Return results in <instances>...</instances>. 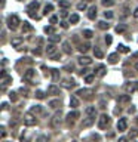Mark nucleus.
Masks as SVG:
<instances>
[{
	"mask_svg": "<svg viewBox=\"0 0 138 142\" xmlns=\"http://www.w3.org/2000/svg\"><path fill=\"white\" fill-rule=\"evenodd\" d=\"M24 124H25V126H28V127H31V126H36V124H37L36 115L31 114V113H27V114L24 115Z\"/></svg>",
	"mask_w": 138,
	"mask_h": 142,
	"instance_id": "f257e3e1",
	"label": "nucleus"
},
{
	"mask_svg": "<svg viewBox=\"0 0 138 142\" xmlns=\"http://www.w3.org/2000/svg\"><path fill=\"white\" fill-rule=\"evenodd\" d=\"M80 117V114H79V111H76V110H73V111H70L68 114H67V117H65V121H67V124L68 126H73L74 124V121Z\"/></svg>",
	"mask_w": 138,
	"mask_h": 142,
	"instance_id": "f03ea898",
	"label": "nucleus"
},
{
	"mask_svg": "<svg viewBox=\"0 0 138 142\" xmlns=\"http://www.w3.org/2000/svg\"><path fill=\"white\" fill-rule=\"evenodd\" d=\"M19 24H21V21H19V18L16 15H10L9 18H8V27H9L10 30H16Z\"/></svg>",
	"mask_w": 138,
	"mask_h": 142,
	"instance_id": "7ed1b4c3",
	"label": "nucleus"
},
{
	"mask_svg": "<svg viewBox=\"0 0 138 142\" xmlns=\"http://www.w3.org/2000/svg\"><path fill=\"white\" fill-rule=\"evenodd\" d=\"M108 124H110V117H108L107 114L100 115V119H98V127L101 129V130H104V129H107Z\"/></svg>",
	"mask_w": 138,
	"mask_h": 142,
	"instance_id": "20e7f679",
	"label": "nucleus"
},
{
	"mask_svg": "<svg viewBox=\"0 0 138 142\" xmlns=\"http://www.w3.org/2000/svg\"><path fill=\"white\" fill-rule=\"evenodd\" d=\"M61 120H62V114H61V111H58V113H55V114H54V117H52V120H51V126H52L54 129L60 127Z\"/></svg>",
	"mask_w": 138,
	"mask_h": 142,
	"instance_id": "39448f33",
	"label": "nucleus"
},
{
	"mask_svg": "<svg viewBox=\"0 0 138 142\" xmlns=\"http://www.w3.org/2000/svg\"><path fill=\"white\" fill-rule=\"evenodd\" d=\"M107 74V67L106 65H98L97 68H95V76L97 77H104Z\"/></svg>",
	"mask_w": 138,
	"mask_h": 142,
	"instance_id": "423d86ee",
	"label": "nucleus"
},
{
	"mask_svg": "<svg viewBox=\"0 0 138 142\" xmlns=\"http://www.w3.org/2000/svg\"><path fill=\"white\" fill-rule=\"evenodd\" d=\"M126 129H128V120L119 119V121H117V130H119V132H125Z\"/></svg>",
	"mask_w": 138,
	"mask_h": 142,
	"instance_id": "0eeeda50",
	"label": "nucleus"
},
{
	"mask_svg": "<svg viewBox=\"0 0 138 142\" xmlns=\"http://www.w3.org/2000/svg\"><path fill=\"white\" fill-rule=\"evenodd\" d=\"M46 53H48V56H54L55 55V53H58V52H56V47H55V45H54V43H49V45L46 46Z\"/></svg>",
	"mask_w": 138,
	"mask_h": 142,
	"instance_id": "6e6552de",
	"label": "nucleus"
},
{
	"mask_svg": "<svg viewBox=\"0 0 138 142\" xmlns=\"http://www.w3.org/2000/svg\"><path fill=\"white\" fill-rule=\"evenodd\" d=\"M125 89H126V92H135L138 89V82H129L126 83V86H125Z\"/></svg>",
	"mask_w": 138,
	"mask_h": 142,
	"instance_id": "1a4fd4ad",
	"label": "nucleus"
},
{
	"mask_svg": "<svg viewBox=\"0 0 138 142\" xmlns=\"http://www.w3.org/2000/svg\"><path fill=\"white\" fill-rule=\"evenodd\" d=\"M94 123H95V117H88L86 115V119L82 121V127H91Z\"/></svg>",
	"mask_w": 138,
	"mask_h": 142,
	"instance_id": "9d476101",
	"label": "nucleus"
},
{
	"mask_svg": "<svg viewBox=\"0 0 138 142\" xmlns=\"http://www.w3.org/2000/svg\"><path fill=\"white\" fill-rule=\"evenodd\" d=\"M48 93L49 95H61V90L60 87H56L55 84H51V86H48Z\"/></svg>",
	"mask_w": 138,
	"mask_h": 142,
	"instance_id": "9b49d317",
	"label": "nucleus"
},
{
	"mask_svg": "<svg viewBox=\"0 0 138 142\" xmlns=\"http://www.w3.org/2000/svg\"><path fill=\"white\" fill-rule=\"evenodd\" d=\"M76 95H80L82 98H86V99H89L92 95V90H88V89H80V90H77V93Z\"/></svg>",
	"mask_w": 138,
	"mask_h": 142,
	"instance_id": "f8f14e48",
	"label": "nucleus"
},
{
	"mask_svg": "<svg viewBox=\"0 0 138 142\" xmlns=\"http://www.w3.org/2000/svg\"><path fill=\"white\" fill-rule=\"evenodd\" d=\"M88 18H89V19H95V18H97V8H95V6H91V8H89Z\"/></svg>",
	"mask_w": 138,
	"mask_h": 142,
	"instance_id": "ddd939ff",
	"label": "nucleus"
},
{
	"mask_svg": "<svg viewBox=\"0 0 138 142\" xmlns=\"http://www.w3.org/2000/svg\"><path fill=\"white\" fill-rule=\"evenodd\" d=\"M85 114H86L88 117H95V114H97L95 107H88L86 110H85Z\"/></svg>",
	"mask_w": 138,
	"mask_h": 142,
	"instance_id": "4468645a",
	"label": "nucleus"
},
{
	"mask_svg": "<svg viewBox=\"0 0 138 142\" xmlns=\"http://www.w3.org/2000/svg\"><path fill=\"white\" fill-rule=\"evenodd\" d=\"M77 61H79V64L80 65H89L92 62V59L91 58H88V56H80Z\"/></svg>",
	"mask_w": 138,
	"mask_h": 142,
	"instance_id": "2eb2a0df",
	"label": "nucleus"
},
{
	"mask_svg": "<svg viewBox=\"0 0 138 142\" xmlns=\"http://www.w3.org/2000/svg\"><path fill=\"white\" fill-rule=\"evenodd\" d=\"M22 41H24L22 37H14V39H12V46L19 49V46H21V43H22Z\"/></svg>",
	"mask_w": 138,
	"mask_h": 142,
	"instance_id": "dca6fc26",
	"label": "nucleus"
},
{
	"mask_svg": "<svg viewBox=\"0 0 138 142\" xmlns=\"http://www.w3.org/2000/svg\"><path fill=\"white\" fill-rule=\"evenodd\" d=\"M70 107H71V108H73V110H76V108H77L79 107V99H77V96H71L70 98Z\"/></svg>",
	"mask_w": 138,
	"mask_h": 142,
	"instance_id": "f3484780",
	"label": "nucleus"
},
{
	"mask_svg": "<svg viewBox=\"0 0 138 142\" xmlns=\"http://www.w3.org/2000/svg\"><path fill=\"white\" fill-rule=\"evenodd\" d=\"M34 74H36V71H34V70H27V71H25V74H24V80H31L33 77H34Z\"/></svg>",
	"mask_w": 138,
	"mask_h": 142,
	"instance_id": "a211bd4d",
	"label": "nucleus"
},
{
	"mask_svg": "<svg viewBox=\"0 0 138 142\" xmlns=\"http://www.w3.org/2000/svg\"><path fill=\"white\" fill-rule=\"evenodd\" d=\"M49 107L54 108V110H56V108H60L61 107V101L60 99H52V101H49Z\"/></svg>",
	"mask_w": 138,
	"mask_h": 142,
	"instance_id": "6ab92c4d",
	"label": "nucleus"
},
{
	"mask_svg": "<svg viewBox=\"0 0 138 142\" xmlns=\"http://www.w3.org/2000/svg\"><path fill=\"white\" fill-rule=\"evenodd\" d=\"M62 47H64V52H65V53H68V55H71V53H73V49L70 47V43H68V41H64V43H62Z\"/></svg>",
	"mask_w": 138,
	"mask_h": 142,
	"instance_id": "aec40b11",
	"label": "nucleus"
},
{
	"mask_svg": "<svg viewBox=\"0 0 138 142\" xmlns=\"http://www.w3.org/2000/svg\"><path fill=\"white\" fill-rule=\"evenodd\" d=\"M119 61V55L117 53H111V55H108V62L110 64H116Z\"/></svg>",
	"mask_w": 138,
	"mask_h": 142,
	"instance_id": "412c9836",
	"label": "nucleus"
},
{
	"mask_svg": "<svg viewBox=\"0 0 138 142\" xmlns=\"http://www.w3.org/2000/svg\"><path fill=\"white\" fill-rule=\"evenodd\" d=\"M61 40V36H58V34H51L49 36V41L51 43H60Z\"/></svg>",
	"mask_w": 138,
	"mask_h": 142,
	"instance_id": "4be33fe9",
	"label": "nucleus"
},
{
	"mask_svg": "<svg viewBox=\"0 0 138 142\" xmlns=\"http://www.w3.org/2000/svg\"><path fill=\"white\" fill-rule=\"evenodd\" d=\"M64 86L65 87H74L76 86V82H74L73 78H67V80H64Z\"/></svg>",
	"mask_w": 138,
	"mask_h": 142,
	"instance_id": "5701e85b",
	"label": "nucleus"
},
{
	"mask_svg": "<svg viewBox=\"0 0 138 142\" xmlns=\"http://www.w3.org/2000/svg\"><path fill=\"white\" fill-rule=\"evenodd\" d=\"M30 113H31V114H39V113H42V105H33Z\"/></svg>",
	"mask_w": 138,
	"mask_h": 142,
	"instance_id": "b1692460",
	"label": "nucleus"
},
{
	"mask_svg": "<svg viewBox=\"0 0 138 142\" xmlns=\"http://www.w3.org/2000/svg\"><path fill=\"white\" fill-rule=\"evenodd\" d=\"M117 51H119L120 53H128V52H129V47H126L125 45H119V46H117Z\"/></svg>",
	"mask_w": 138,
	"mask_h": 142,
	"instance_id": "393cba45",
	"label": "nucleus"
},
{
	"mask_svg": "<svg viewBox=\"0 0 138 142\" xmlns=\"http://www.w3.org/2000/svg\"><path fill=\"white\" fill-rule=\"evenodd\" d=\"M37 8H39V2H31V3L27 6V10H34V9H37Z\"/></svg>",
	"mask_w": 138,
	"mask_h": 142,
	"instance_id": "a878e982",
	"label": "nucleus"
},
{
	"mask_svg": "<svg viewBox=\"0 0 138 142\" xmlns=\"http://www.w3.org/2000/svg\"><path fill=\"white\" fill-rule=\"evenodd\" d=\"M33 30V27L30 25V22H24V25H22V31L24 33H30Z\"/></svg>",
	"mask_w": 138,
	"mask_h": 142,
	"instance_id": "bb28decb",
	"label": "nucleus"
},
{
	"mask_svg": "<svg viewBox=\"0 0 138 142\" xmlns=\"http://www.w3.org/2000/svg\"><path fill=\"white\" fill-rule=\"evenodd\" d=\"M70 2H67V0H60V8H62V9H67V8H70Z\"/></svg>",
	"mask_w": 138,
	"mask_h": 142,
	"instance_id": "cd10ccee",
	"label": "nucleus"
},
{
	"mask_svg": "<svg viewBox=\"0 0 138 142\" xmlns=\"http://www.w3.org/2000/svg\"><path fill=\"white\" fill-rule=\"evenodd\" d=\"M98 27L101 28V30H108L110 24H107L106 21H100V22H98Z\"/></svg>",
	"mask_w": 138,
	"mask_h": 142,
	"instance_id": "c85d7f7f",
	"label": "nucleus"
},
{
	"mask_svg": "<svg viewBox=\"0 0 138 142\" xmlns=\"http://www.w3.org/2000/svg\"><path fill=\"white\" fill-rule=\"evenodd\" d=\"M10 82H12V77H10V76H5V77H2V83H3V86L9 84Z\"/></svg>",
	"mask_w": 138,
	"mask_h": 142,
	"instance_id": "c756f323",
	"label": "nucleus"
},
{
	"mask_svg": "<svg viewBox=\"0 0 138 142\" xmlns=\"http://www.w3.org/2000/svg\"><path fill=\"white\" fill-rule=\"evenodd\" d=\"M79 19H80V18H79V15L77 14H73L71 16H70V22H71V24H77Z\"/></svg>",
	"mask_w": 138,
	"mask_h": 142,
	"instance_id": "7c9ffc66",
	"label": "nucleus"
},
{
	"mask_svg": "<svg viewBox=\"0 0 138 142\" xmlns=\"http://www.w3.org/2000/svg\"><path fill=\"white\" fill-rule=\"evenodd\" d=\"M92 36H94V33H92L91 30H85V31H83V37H85V39H88V40H89V39H92Z\"/></svg>",
	"mask_w": 138,
	"mask_h": 142,
	"instance_id": "2f4dec72",
	"label": "nucleus"
},
{
	"mask_svg": "<svg viewBox=\"0 0 138 142\" xmlns=\"http://www.w3.org/2000/svg\"><path fill=\"white\" fill-rule=\"evenodd\" d=\"M94 55L97 56L98 59H101L102 56H104V53H102V51H100V49H97V47H95V49H94Z\"/></svg>",
	"mask_w": 138,
	"mask_h": 142,
	"instance_id": "473e14b6",
	"label": "nucleus"
},
{
	"mask_svg": "<svg viewBox=\"0 0 138 142\" xmlns=\"http://www.w3.org/2000/svg\"><path fill=\"white\" fill-rule=\"evenodd\" d=\"M52 71V77H54V82H56V80H58V78H60V71H58V70H51Z\"/></svg>",
	"mask_w": 138,
	"mask_h": 142,
	"instance_id": "72a5a7b5",
	"label": "nucleus"
},
{
	"mask_svg": "<svg viewBox=\"0 0 138 142\" xmlns=\"http://www.w3.org/2000/svg\"><path fill=\"white\" fill-rule=\"evenodd\" d=\"M94 80H95V74H89V76L85 77V82H86V83H92Z\"/></svg>",
	"mask_w": 138,
	"mask_h": 142,
	"instance_id": "f704fd0d",
	"label": "nucleus"
},
{
	"mask_svg": "<svg viewBox=\"0 0 138 142\" xmlns=\"http://www.w3.org/2000/svg\"><path fill=\"white\" fill-rule=\"evenodd\" d=\"M9 98H10V101H12V102H16V101H18V96H16V93H15V92H10V93H9Z\"/></svg>",
	"mask_w": 138,
	"mask_h": 142,
	"instance_id": "c9c22d12",
	"label": "nucleus"
},
{
	"mask_svg": "<svg viewBox=\"0 0 138 142\" xmlns=\"http://www.w3.org/2000/svg\"><path fill=\"white\" fill-rule=\"evenodd\" d=\"M89 47H91V46L88 45V43H85V45H82L80 47H79V51H80V52H88V49H89Z\"/></svg>",
	"mask_w": 138,
	"mask_h": 142,
	"instance_id": "e433bc0d",
	"label": "nucleus"
},
{
	"mask_svg": "<svg viewBox=\"0 0 138 142\" xmlns=\"http://www.w3.org/2000/svg\"><path fill=\"white\" fill-rule=\"evenodd\" d=\"M52 10H54V6H52L51 3H49V5H46V6H45V14H46V15L49 14V12H52Z\"/></svg>",
	"mask_w": 138,
	"mask_h": 142,
	"instance_id": "4c0bfd02",
	"label": "nucleus"
},
{
	"mask_svg": "<svg viewBox=\"0 0 138 142\" xmlns=\"http://www.w3.org/2000/svg\"><path fill=\"white\" fill-rule=\"evenodd\" d=\"M45 33H46V34H55V33H54V27H52V25L45 27Z\"/></svg>",
	"mask_w": 138,
	"mask_h": 142,
	"instance_id": "58836bf2",
	"label": "nucleus"
},
{
	"mask_svg": "<svg viewBox=\"0 0 138 142\" xmlns=\"http://www.w3.org/2000/svg\"><path fill=\"white\" fill-rule=\"evenodd\" d=\"M102 5L107 8V6H113L114 5V2H113V0H102Z\"/></svg>",
	"mask_w": 138,
	"mask_h": 142,
	"instance_id": "ea45409f",
	"label": "nucleus"
},
{
	"mask_svg": "<svg viewBox=\"0 0 138 142\" xmlns=\"http://www.w3.org/2000/svg\"><path fill=\"white\" fill-rule=\"evenodd\" d=\"M36 98H39V99H43V98H45V92L37 90V92H36Z\"/></svg>",
	"mask_w": 138,
	"mask_h": 142,
	"instance_id": "a19ab883",
	"label": "nucleus"
},
{
	"mask_svg": "<svg viewBox=\"0 0 138 142\" xmlns=\"http://www.w3.org/2000/svg\"><path fill=\"white\" fill-rule=\"evenodd\" d=\"M129 101V95H123L119 98V102H128Z\"/></svg>",
	"mask_w": 138,
	"mask_h": 142,
	"instance_id": "79ce46f5",
	"label": "nucleus"
},
{
	"mask_svg": "<svg viewBox=\"0 0 138 142\" xmlns=\"http://www.w3.org/2000/svg\"><path fill=\"white\" fill-rule=\"evenodd\" d=\"M77 9H79V10H85V9H86V3H83V2H80V3L77 5Z\"/></svg>",
	"mask_w": 138,
	"mask_h": 142,
	"instance_id": "37998d69",
	"label": "nucleus"
},
{
	"mask_svg": "<svg viewBox=\"0 0 138 142\" xmlns=\"http://www.w3.org/2000/svg\"><path fill=\"white\" fill-rule=\"evenodd\" d=\"M104 16H106L107 19H111V18H113V12H110V10H106V12H104Z\"/></svg>",
	"mask_w": 138,
	"mask_h": 142,
	"instance_id": "c03bdc74",
	"label": "nucleus"
},
{
	"mask_svg": "<svg viewBox=\"0 0 138 142\" xmlns=\"http://www.w3.org/2000/svg\"><path fill=\"white\" fill-rule=\"evenodd\" d=\"M49 139H48V136H45V135H42V136H39V139H37V142H48Z\"/></svg>",
	"mask_w": 138,
	"mask_h": 142,
	"instance_id": "a18cd8bd",
	"label": "nucleus"
},
{
	"mask_svg": "<svg viewBox=\"0 0 138 142\" xmlns=\"http://www.w3.org/2000/svg\"><path fill=\"white\" fill-rule=\"evenodd\" d=\"M88 71H89L88 68H82L80 71H79V74H80V76H85V77H86V76H88Z\"/></svg>",
	"mask_w": 138,
	"mask_h": 142,
	"instance_id": "49530a36",
	"label": "nucleus"
},
{
	"mask_svg": "<svg viewBox=\"0 0 138 142\" xmlns=\"http://www.w3.org/2000/svg\"><path fill=\"white\" fill-rule=\"evenodd\" d=\"M49 21H51V24H56V22H58V16H55V15H54V16H51V19H49Z\"/></svg>",
	"mask_w": 138,
	"mask_h": 142,
	"instance_id": "de8ad7c7",
	"label": "nucleus"
},
{
	"mask_svg": "<svg viewBox=\"0 0 138 142\" xmlns=\"http://www.w3.org/2000/svg\"><path fill=\"white\" fill-rule=\"evenodd\" d=\"M111 41H113L111 36H108V34H107V36H106V43H107V45H111Z\"/></svg>",
	"mask_w": 138,
	"mask_h": 142,
	"instance_id": "09e8293b",
	"label": "nucleus"
},
{
	"mask_svg": "<svg viewBox=\"0 0 138 142\" xmlns=\"http://www.w3.org/2000/svg\"><path fill=\"white\" fill-rule=\"evenodd\" d=\"M116 31H117V33H123V31H125V27H122V25H117V27H116Z\"/></svg>",
	"mask_w": 138,
	"mask_h": 142,
	"instance_id": "8fccbe9b",
	"label": "nucleus"
},
{
	"mask_svg": "<svg viewBox=\"0 0 138 142\" xmlns=\"http://www.w3.org/2000/svg\"><path fill=\"white\" fill-rule=\"evenodd\" d=\"M52 59H54V61H60L61 59V55H60V53H55V55L52 56Z\"/></svg>",
	"mask_w": 138,
	"mask_h": 142,
	"instance_id": "3c124183",
	"label": "nucleus"
},
{
	"mask_svg": "<svg viewBox=\"0 0 138 142\" xmlns=\"http://www.w3.org/2000/svg\"><path fill=\"white\" fill-rule=\"evenodd\" d=\"M33 53H34V55H40V53H42V51L39 49V47H36V49L33 51Z\"/></svg>",
	"mask_w": 138,
	"mask_h": 142,
	"instance_id": "603ef678",
	"label": "nucleus"
},
{
	"mask_svg": "<svg viewBox=\"0 0 138 142\" xmlns=\"http://www.w3.org/2000/svg\"><path fill=\"white\" fill-rule=\"evenodd\" d=\"M61 27L64 28V30H67V28H68V24L65 22V21H62V22H61Z\"/></svg>",
	"mask_w": 138,
	"mask_h": 142,
	"instance_id": "864d4df0",
	"label": "nucleus"
},
{
	"mask_svg": "<svg viewBox=\"0 0 138 142\" xmlns=\"http://www.w3.org/2000/svg\"><path fill=\"white\" fill-rule=\"evenodd\" d=\"M8 108H9V107H8V104H6V102H3V104H2V110H8Z\"/></svg>",
	"mask_w": 138,
	"mask_h": 142,
	"instance_id": "5fc2aeb1",
	"label": "nucleus"
},
{
	"mask_svg": "<svg viewBox=\"0 0 138 142\" xmlns=\"http://www.w3.org/2000/svg\"><path fill=\"white\" fill-rule=\"evenodd\" d=\"M117 142H128V138H120Z\"/></svg>",
	"mask_w": 138,
	"mask_h": 142,
	"instance_id": "6e6d98bb",
	"label": "nucleus"
},
{
	"mask_svg": "<svg viewBox=\"0 0 138 142\" xmlns=\"http://www.w3.org/2000/svg\"><path fill=\"white\" fill-rule=\"evenodd\" d=\"M134 18H138V8L134 10Z\"/></svg>",
	"mask_w": 138,
	"mask_h": 142,
	"instance_id": "4d7b16f0",
	"label": "nucleus"
},
{
	"mask_svg": "<svg viewBox=\"0 0 138 142\" xmlns=\"http://www.w3.org/2000/svg\"><path fill=\"white\" fill-rule=\"evenodd\" d=\"M61 16H62V18H65V16H67V10H62V12H61Z\"/></svg>",
	"mask_w": 138,
	"mask_h": 142,
	"instance_id": "13d9d810",
	"label": "nucleus"
},
{
	"mask_svg": "<svg viewBox=\"0 0 138 142\" xmlns=\"http://www.w3.org/2000/svg\"><path fill=\"white\" fill-rule=\"evenodd\" d=\"M135 70H137V71H138V62H137V64H135Z\"/></svg>",
	"mask_w": 138,
	"mask_h": 142,
	"instance_id": "bf43d9fd",
	"label": "nucleus"
},
{
	"mask_svg": "<svg viewBox=\"0 0 138 142\" xmlns=\"http://www.w3.org/2000/svg\"><path fill=\"white\" fill-rule=\"evenodd\" d=\"M3 142H8V141H3Z\"/></svg>",
	"mask_w": 138,
	"mask_h": 142,
	"instance_id": "052dcab7",
	"label": "nucleus"
},
{
	"mask_svg": "<svg viewBox=\"0 0 138 142\" xmlns=\"http://www.w3.org/2000/svg\"><path fill=\"white\" fill-rule=\"evenodd\" d=\"M71 142H76V141H71Z\"/></svg>",
	"mask_w": 138,
	"mask_h": 142,
	"instance_id": "680f3d73",
	"label": "nucleus"
},
{
	"mask_svg": "<svg viewBox=\"0 0 138 142\" xmlns=\"http://www.w3.org/2000/svg\"><path fill=\"white\" fill-rule=\"evenodd\" d=\"M137 121H138V119H137Z\"/></svg>",
	"mask_w": 138,
	"mask_h": 142,
	"instance_id": "e2e57ef3",
	"label": "nucleus"
}]
</instances>
